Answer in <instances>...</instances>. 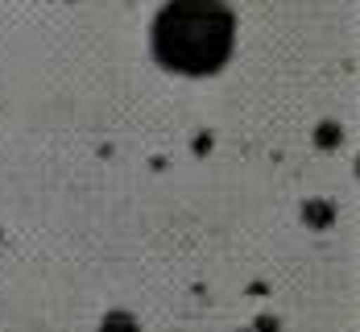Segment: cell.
<instances>
[{"label": "cell", "instance_id": "6da1fadb", "mask_svg": "<svg viewBox=\"0 0 360 332\" xmlns=\"http://www.w3.org/2000/svg\"><path fill=\"white\" fill-rule=\"evenodd\" d=\"M232 30L224 0H170L153 21V54L166 71L212 75L232 54Z\"/></svg>", "mask_w": 360, "mask_h": 332}]
</instances>
